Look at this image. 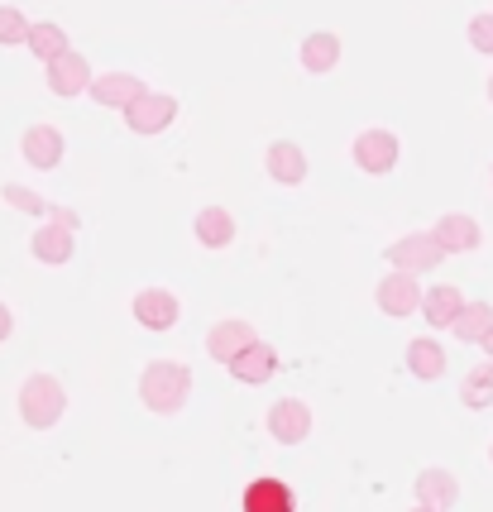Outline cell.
<instances>
[{"label": "cell", "mask_w": 493, "mask_h": 512, "mask_svg": "<svg viewBox=\"0 0 493 512\" xmlns=\"http://www.w3.org/2000/svg\"><path fill=\"white\" fill-rule=\"evenodd\" d=\"M245 512H297V493L283 479H254L245 489Z\"/></svg>", "instance_id": "e0dca14e"}, {"label": "cell", "mask_w": 493, "mask_h": 512, "mask_svg": "<svg viewBox=\"0 0 493 512\" xmlns=\"http://www.w3.org/2000/svg\"><path fill=\"white\" fill-rule=\"evenodd\" d=\"M374 302H379L383 316H412L422 307V288H417V278H407V273H388L374 292Z\"/></svg>", "instance_id": "7c38bea8"}, {"label": "cell", "mask_w": 493, "mask_h": 512, "mask_svg": "<svg viewBox=\"0 0 493 512\" xmlns=\"http://www.w3.org/2000/svg\"><path fill=\"white\" fill-rule=\"evenodd\" d=\"M450 331L460 335L465 345H479V340L493 331V307H489V302H465V307H460V316L450 321Z\"/></svg>", "instance_id": "cb8c5ba5"}, {"label": "cell", "mask_w": 493, "mask_h": 512, "mask_svg": "<svg viewBox=\"0 0 493 512\" xmlns=\"http://www.w3.org/2000/svg\"><path fill=\"white\" fill-rule=\"evenodd\" d=\"M135 321L144 326V331H173L178 326V316H182V307H178V292H168V288H144L135 297Z\"/></svg>", "instance_id": "ba28073f"}, {"label": "cell", "mask_w": 493, "mask_h": 512, "mask_svg": "<svg viewBox=\"0 0 493 512\" xmlns=\"http://www.w3.org/2000/svg\"><path fill=\"white\" fill-rule=\"evenodd\" d=\"M173 120H178V96L168 91H144L139 101L125 106V125L135 134H163Z\"/></svg>", "instance_id": "277c9868"}, {"label": "cell", "mask_w": 493, "mask_h": 512, "mask_svg": "<svg viewBox=\"0 0 493 512\" xmlns=\"http://www.w3.org/2000/svg\"><path fill=\"white\" fill-rule=\"evenodd\" d=\"M29 249H34V259H39V264L58 268V264H68L72 259V235L68 230H58V225H44V230H34Z\"/></svg>", "instance_id": "603a6c76"}, {"label": "cell", "mask_w": 493, "mask_h": 512, "mask_svg": "<svg viewBox=\"0 0 493 512\" xmlns=\"http://www.w3.org/2000/svg\"><path fill=\"white\" fill-rule=\"evenodd\" d=\"M436 245H441V254H470V249L484 245V230H479V221L474 216H465V211H446L441 221H436V230H426Z\"/></svg>", "instance_id": "52a82bcc"}, {"label": "cell", "mask_w": 493, "mask_h": 512, "mask_svg": "<svg viewBox=\"0 0 493 512\" xmlns=\"http://www.w3.org/2000/svg\"><path fill=\"white\" fill-rule=\"evenodd\" d=\"M340 63V39L331 29H321V34H307L302 39V67L312 72V77H326V72H336Z\"/></svg>", "instance_id": "d6986e66"}, {"label": "cell", "mask_w": 493, "mask_h": 512, "mask_svg": "<svg viewBox=\"0 0 493 512\" xmlns=\"http://www.w3.org/2000/svg\"><path fill=\"white\" fill-rule=\"evenodd\" d=\"M269 436L278 446H302L312 436V407L302 398H278L269 407Z\"/></svg>", "instance_id": "5b68a950"}, {"label": "cell", "mask_w": 493, "mask_h": 512, "mask_svg": "<svg viewBox=\"0 0 493 512\" xmlns=\"http://www.w3.org/2000/svg\"><path fill=\"white\" fill-rule=\"evenodd\" d=\"M407 369H412L417 379H426V383L441 379V374H446V350H441L431 335H422V340H412V345H407Z\"/></svg>", "instance_id": "7402d4cb"}, {"label": "cell", "mask_w": 493, "mask_h": 512, "mask_svg": "<svg viewBox=\"0 0 493 512\" xmlns=\"http://www.w3.org/2000/svg\"><path fill=\"white\" fill-rule=\"evenodd\" d=\"M355 168L369 178H383L398 168V134L393 130H364L355 139Z\"/></svg>", "instance_id": "8992f818"}, {"label": "cell", "mask_w": 493, "mask_h": 512, "mask_svg": "<svg viewBox=\"0 0 493 512\" xmlns=\"http://www.w3.org/2000/svg\"><path fill=\"white\" fill-rule=\"evenodd\" d=\"M264 163H269V178L283 182V187H302V182H307V154H302L292 139H273Z\"/></svg>", "instance_id": "9a60e30c"}, {"label": "cell", "mask_w": 493, "mask_h": 512, "mask_svg": "<svg viewBox=\"0 0 493 512\" xmlns=\"http://www.w3.org/2000/svg\"><path fill=\"white\" fill-rule=\"evenodd\" d=\"M63 412H68V393H63V383L53 379V374H29V379L20 383V417H24V426L48 431V426L63 422Z\"/></svg>", "instance_id": "7a4b0ae2"}, {"label": "cell", "mask_w": 493, "mask_h": 512, "mask_svg": "<svg viewBox=\"0 0 493 512\" xmlns=\"http://www.w3.org/2000/svg\"><path fill=\"white\" fill-rule=\"evenodd\" d=\"M388 254V264H393V273H407V278H417V273H431V268L441 264L446 254H441V245L431 240V235H403V240H393V245L383 249Z\"/></svg>", "instance_id": "3957f363"}, {"label": "cell", "mask_w": 493, "mask_h": 512, "mask_svg": "<svg viewBox=\"0 0 493 512\" xmlns=\"http://www.w3.org/2000/svg\"><path fill=\"white\" fill-rule=\"evenodd\" d=\"M230 374H235L240 383H254V388H259V383H269L273 374H278V355H273V345L269 340H254L245 355L230 359Z\"/></svg>", "instance_id": "2e32d148"}, {"label": "cell", "mask_w": 493, "mask_h": 512, "mask_svg": "<svg viewBox=\"0 0 493 512\" xmlns=\"http://www.w3.org/2000/svg\"><path fill=\"white\" fill-rule=\"evenodd\" d=\"M460 307H465L460 288L441 283V288H426V292H422V307H417V312L431 321V331H450V321L460 316Z\"/></svg>", "instance_id": "ac0fdd59"}, {"label": "cell", "mask_w": 493, "mask_h": 512, "mask_svg": "<svg viewBox=\"0 0 493 512\" xmlns=\"http://www.w3.org/2000/svg\"><path fill=\"white\" fill-rule=\"evenodd\" d=\"M87 87H91V63L82 53L68 48L63 58L48 63V91H53V96H82Z\"/></svg>", "instance_id": "5bb4252c"}, {"label": "cell", "mask_w": 493, "mask_h": 512, "mask_svg": "<svg viewBox=\"0 0 493 512\" xmlns=\"http://www.w3.org/2000/svg\"><path fill=\"white\" fill-rule=\"evenodd\" d=\"M87 96L96 101V106H115V111H125L130 101L144 96V82L130 77V72H101V77H91Z\"/></svg>", "instance_id": "4fadbf2b"}, {"label": "cell", "mask_w": 493, "mask_h": 512, "mask_svg": "<svg viewBox=\"0 0 493 512\" xmlns=\"http://www.w3.org/2000/svg\"><path fill=\"white\" fill-rule=\"evenodd\" d=\"M197 240H202L206 249H225L230 240H235V216H230L225 206H206V211H197Z\"/></svg>", "instance_id": "44dd1931"}, {"label": "cell", "mask_w": 493, "mask_h": 512, "mask_svg": "<svg viewBox=\"0 0 493 512\" xmlns=\"http://www.w3.org/2000/svg\"><path fill=\"white\" fill-rule=\"evenodd\" d=\"M489 455H493V446H489Z\"/></svg>", "instance_id": "836d02e7"}, {"label": "cell", "mask_w": 493, "mask_h": 512, "mask_svg": "<svg viewBox=\"0 0 493 512\" xmlns=\"http://www.w3.org/2000/svg\"><path fill=\"white\" fill-rule=\"evenodd\" d=\"M10 331H15V316H10V307H5V302H0V345H5V340H10Z\"/></svg>", "instance_id": "f546056e"}, {"label": "cell", "mask_w": 493, "mask_h": 512, "mask_svg": "<svg viewBox=\"0 0 493 512\" xmlns=\"http://www.w3.org/2000/svg\"><path fill=\"white\" fill-rule=\"evenodd\" d=\"M254 340H259V335H254V326H249V321H235V316H230V321H216V326L206 331V355L216 359V364H225V369H230V359L245 355Z\"/></svg>", "instance_id": "30bf717a"}, {"label": "cell", "mask_w": 493, "mask_h": 512, "mask_svg": "<svg viewBox=\"0 0 493 512\" xmlns=\"http://www.w3.org/2000/svg\"><path fill=\"white\" fill-rule=\"evenodd\" d=\"M412 512H426V508H412Z\"/></svg>", "instance_id": "d6a6232c"}, {"label": "cell", "mask_w": 493, "mask_h": 512, "mask_svg": "<svg viewBox=\"0 0 493 512\" xmlns=\"http://www.w3.org/2000/svg\"><path fill=\"white\" fill-rule=\"evenodd\" d=\"M0 197L10 201L15 211H24V216H44V211H48V201L39 197V192H29V187H20V182H10V187H5Z\"/></svg>", "instance_id": "4316f807"}, {"label": "cell", "mask_w": 493, "mask_h": 512, "mask_svg": "<svg viewBox=\"0 0 493 512\" xmlns=\"http://www.w3.org/2000/svg\"><path fill=\"white\" fill-rule=\"evenodd\" d=\"M20 154L29 168H58L63 163V154H68V139H63V130H53V125H29L20 139Z\"/></svg>", "instance_id": "9c48e42d"}, {"label": "cell", "mask_w": 493, "mask_h": 512, "mask_svg": "<svg viewBox=\"0 0 493 512\" xmlns=\"http://www.w3.org/2000/svg\"><path fill=\"white\" fill-rule=\"evenodd\" d=\"M139 398L149 412L158 417H173L178 407H187L192 398V369L182 359H154L144 374H139Z\"/></svg>", "instance_id": "6da1fadb"}, {"label": "cell", "mask_w": 493, "mask_h": 512, "mask_svg": "<svg viewBox=\"0 0 493 512\" xmlns=\"http://www.w3.org/2000/svg\"><path fill=\"white\" fill-rule=\"evenodd\" d=\"M489 101H493V77H489Z\"/></svg>", "instance_id": "1f68e13d"}, {"label": "cell", "mask_w": 493, "mask_h": 512, "mask_svg": "<svg viewBox=\"0 0 493 512\" xmlns=\"http://www.w3.org/2000/svg\"><path fill=\"white\" fill-rule=\"evenodd\" d=\"M44 216H53L48 225H58V230H68V235H77V225H82V216H77L72 206H48Z\"/></svg>", "instance_id": "f1b7e54d"}, {"label": "cell", "mask_w": 493, "mask_h": 512, "mask_svg": "<svg viewBox=\"0 0 493 512\" xmlns=\"http://www.w3.org/2000/svg\"><path fill=\"white\" fill-rule=\"evenodd\" d=\"M479 345H484V355H489V359H493V331H489V335H484V340H479Z\"/></svg>", "instance_id": "4dcf8cb0"}, {"label": "cell", "mask_w": 493, "mask_h": 512, "mask_svg": "<svg viewBox=\"0 0 493 512\" xmlns=\"http://www.w3.org/2000/svg\"><path fill=\"white\" fill-rule=\"evenodd\" d=\"M412 489H417V508L426 512H450L460 503V484H455L450 469H422Z\"/></svg>", "instance_id": "8fae6325"}, {"label": "cell", "mask_w": 493, "mask_h": 512, "mask_svg": "<svg viewBox=\"0 0 493 512\" xmlns=\"http://www.w3.org/2000/svg\"><path fill=\"white\" fill-rule=\"evenodd\" d=\"M24 44H29V53H34V58H39V63L48 67L53 58H63V53H68V34H63V24L39 20V24H29Z\"/></svg>", "instance_id": "ffe728a7"}, {"label": "cell", "mask_w": 493, "mask_h": 512, "mask_svg": "<svg viewBox=\"0 0 493 512\" xmlns=\"http://www.w3.org/2000/svg\"><path fill=\"white\" fill-rule=\"evenodd\" d=\"M470 44L479 48V53H493V10H489V15H474V20H470Z\"/></svg>", "instance_id": "83f0119b"}, {"label": "cell", "mask_w": 493, "mask_h": 512, "mask_svg": "<svg viewBox=\"0 0 493 512\" xmlns=\"http://www.w3.org/2000/svg\"><path fill=\"white\" fill-rule=\"evenodd\" d=\"M460 402H465V407H474V412L493 407V359H484L470 379L460 383Z\"/></svg>", "instance_id": "d4e9b609"}, {"label": "cell", "mask_w": 493, "mask_h": 512, "mask_svg": "<svg viewBox=\"0 0 493 512\" xmlns=\"http://www.w3.org/2000/svg\"><path fill=\"white\" fill-rule=\"evenodd\" d=\"M24 34H29V20H24V10L15 5H0V44H24Z\"/></svg>", "instance_id": "484cf974"}]
</instances>
